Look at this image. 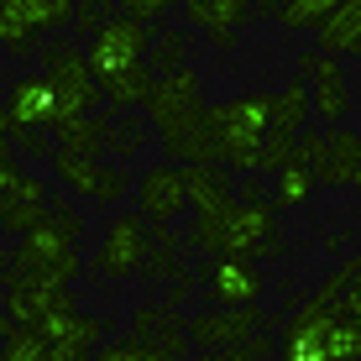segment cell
Returning a JSON list of instances; mask_svg holds the SVG:
<instances>
[{
	"instance_id": "36",
	"label": "cell",
	"mask_w": 361,
	"mask_h": 361,
	"mask_svg": "<svg viewBox=\"0 0 361 361\" xmlns=\"http://www.w3.org/2000/svg\"><path fill=\"white\" fill-rule=\"evenodd\" d=\"M105 16H110V0H73V16H68V21H73L79 32H94Z\"/></svg>"
},
{
	"instance_id": "8",
	"label": "cell",
	"mask_w": 361,
	"mask_h": 361,
	"mask_svg": "<svg viewBox=\"0 0 361 361\" xmlns=\"http://www.w3.org/2000/svg\"><path fill=\"white\" fill-rule=\"evenodd\" d=\"M53 121H63V99L42 68L6 84V131H53Z\"/></svg>"
},
{
	"instance_id": "33",
	"label": "cell",
	"mask_w": 361,
	"mask_h": 361,
	"mask_svg": "<svg viewBox=\"0 0 361 361\" xmlns=\"http://www.w3.org/2000/svg\"><path fill=\"white\" fill-rule=\"evenodd\" d=\"M126 189H131V173L126 168H99L94 173V199H99V204H116Z\"/></svg>"
},
{
	"instance_id": "25",
	"label": "cell",
	"mask_w": 361,
	"mask_h": 361,
	"mask_svg": "<svg viewBox=\"0 0 361 361\" xmlns=\"http://www.w3.org/2000/svg\"><path fill=\"white\" fill-rule=\"evenodd\" d=\"M335 6L341 0H262V6L252 0V11H267V16H278V27H293V32H314Z\"/></svg>"
},
{
	"instance_id": "7",
	"label": "cell",
	"mask_w": 361,
	"mask_h": 361,
	"mask_svg": "<svg viewBox=\"0 0 361 361\" xmlns=\"http://www.w3.org/2000/svg\"><path fill=\"white\" fill-rule=\"evenodd\" d=\"M73 0H0V53H27L42 32L68 27Z\"/></svg>"
},
{
	"instance_id": "3",
	"label": "cell",
	"mask_w": 361,
	"mask_h": 361,
	"mask_svg": "<svg viewBox=\"0 0 361 361\" xmlns=\"http://www.w3.org/2000/svg\"><path fill=\"white\" fill-rule=\"evenodd\" d=\"M11 272L32 283H73L79 278V252H73V231L58 226L42 209V220H32L21 231V246L11 252Z\"/></svg>"
},
{
	"instance_id": "16",
	"label": "cell",
	"mask_w": 361,
	"mask_h": 361,
	"mask_svg": "<svg viewBox=\"0 0 361 361\" xmlns=\"http://www.w3.org/2000/svg\"><path fill=\"white\" fill-rule=\"evenodd\" d=\"M314 178L335 183V189H356V183H361V136L345 126V121L325 126V157H319Z\"/></svg>"
},
{
	"instance_id": "5",
	"label": "cell",
	"mask_w": 361,
	"mask_h": 361,
	"mask_svg": "<svg viewBox=\"0 0 361 361\" xmlns=\"http://www.w3.org/2000/svg\"><path fill=\"white\" fill-rule=\"evenodd\" d=\"M147 37H152V27H147L142 16H105L99 27L90 32V53H84V63H90L94 73V84H105L110 73H126L142 63V53H147Z\"/></svg>"
},
{
	"instance_id": "27",
	"label": "cell",
	"mask_w": 361,
	"mask_h": 361,
	"mask_svg": "<svg viewBox=\"0 0 361 361\" xmlns=\"http://www.w3.org/2000/svg\"><path fill=\"white\" fill-rule=\"evenodd\" d=\"M189 32H178V27H163L157 32L152 27V37H147V53H142V63L152 68V73H163V68H178V63H189Z\"/></svg>"
},
{
	"instance_id": "14",
	"label": "cell",
	"mask_w": 361,
	"mask_h": 361,
	"mask_svg": "<svg viewBox=\"0 0 361 361\" xmlns=\"http://www.w3.org/2000/svg\"><path fill=\"white\" fill-rule=\"evenodd\" d=\"M204 288L215 304H257L262 298V267H257V257H226V252H215V262H209L204 272Z\"/></svg>"
},
{
	"instance_id": "31",
	"label": "cell",
	"mask_w": 361,
	"mask_h": 361,
	"mask_svg": "<svg viewBox=\"0 0 361 361\" xmlns=\"http://www.w3.org/2000/svg\"><path fill=\"white\" fill-rule=\"evenodd\" d=\"M53 163H58V178H63L73 194H94V173H99V157H79V152H53Z\"/></svg>"
},
{
	"instance_id": "29",
	"label": "cell",
	"mask_w": 361,
	"mask_h": 361,
	"mask_svg": "<svg viewBox=\"0 0 361 361\" xmlns=\"http://www.w3.org/2000/svg\"><path fill=\"white\" fill-rule=\"evenodd\" d=\"M0 361H47V341L32 325H11L0 341Z\"/></svg>"
},
{
	"instance_id": "1",
	"label": "cell",
	"mask_w": 361,
	"mask_h": 361,
	"mask_svg": "<svg viewBox=\"0 0 361 361\" xmlns=\"http://www.w3.org/2000/svg\"><path fill=\"white\" fill-rule=\"evenodd\" d=\"M183 252H226V257H283V231L272 199H226V204L194 215V235Z\"/></svg>"
},
{
	"instance_id": "11",
	"label": "cell",
	"mask_w": 361,
	"mask_h": 361,
	"mask_svg": "<svg viewBox=\"0 0 361 361\" xmlns=\"http://www.w3.org/2000/svg\"><path fill=\"white\" fill-rule=\"evenodd\" d=\"M147 252H152L147 220L142 215H121V220H110L105 241H99V252H94V272L99 278H136Z\"/></svg>"
},
{
	"instance_id": "22",
	"label": "cell",
	"mask_w": 361,
	"mask_h": 361,
	"mask_svg": "<svg viewBox=\"0 0 361 361\" xmlns=\"http://www.w3.org/2000/svg\"><path fill=\"white\" fill-rule=\"evenodd\" d=\"M178 6L199 32H241L252 16V0H178Z\"/></svg>"
},
{
	"instance_id": "38",
	"label": "cell",
	"mask_w": 361,
	"mask_h": 361,
	"mask_svg": "<svg viewBox=\"0 0 361 361\" xmlns=\"http://www.w3.org/2000/svg\"><path fill=\"white\" fill-rule=\"evenodd\" d=\"M241 194H252V199H267V183H262V178H246V183H241Z\"/></svg>"
},
{
	"instance_id": "15",
	"label": "cell",
	"mask_w": 361,
	"mask_h": 361,
	"mask_svg": "<svg viewBox=\"0 0 361 361\" xmlns=\"http://www.w3.org/2000/svg\"><path fill=\"white\" fill-rule=\"evenodd\" d=\"M136 183V204H142V220H152V226H173V220L189 209V199H183V168H147Z\"/></svg>"
},
{
	"instance_id": "40",
	"label": "cell",
	"mask_w": 361,
	"mask_h": 361,
	"mask_svg": "<svg viewBox=\"0 0 361 361\" xmlns=\"http://www.w3.org/2000/svg\"><path fill=\"white\" fill-rule=\"evenodd\" d=\"M11 325H16V319H11L6 309H0V341H6V330H11Z\"/></svg>"
},
{
	"instance_id": "20",
	"label": "cell",
	"mask_w": 361,
	"mask_h": 361,
	"mask_svg": "<svg viewBox=\"0 0 361 361\" xmlns=\"http://www.w3.org/2000/svg\"><path fill=\"white\" fill-rule=\"evenodd\" d=\"M42 204H47V183L42 178H21L16 189L0 194V231L21 235L32 220H42Z\"/></svg>"
},
{
	"instance_id": "42",
	"label": "cell",
	"mask_w": 361,
	"mask_h": 361,
	"mask_svg": "<svg viewBox=\"0 0 361 361\" xmlns=\"http://www.w3.org/2000/svg\"><path fill=\"white\" fill-rule=\"evenodd\" d=\"M6 267H11V257H6V252H0V278H6Z\"/></svg>"
},
{
	"instance_id": "26",
	"label": "cell",
	"mask_w": 361,
	"mask_h": 361,
	"mask_svg": "<svg viewBox=\"0 0 361 361\" xmlns=\"http://www.w3.org/2000/svg\"><path fill=\"white\" fill-rule=\"evenodd\" d=\"M272 131H288V136H298L309 126V84H304V73L298 79H288L278 94H272V121H267Z\"/></svg>"
},
{
	"instance_id": "10",
	"label": "cell",
	"mask_w": 361,
	"mask_h": 361,
	"mask_svg": "<svg viewBox=\"0 0 361 361\" xmlns=\"http://www.w3.org/2000/svg\"><path fill=\"white\" fill-rule=\"evenodd\" d=\"M335 314H341V304L335 298H325V293H314L304 309L293 314V325L278 335V351L283 361H325V335H330V325H335Z\"/></svg>"
},
{
	"instance_id": "30",
	"label": "cell",
	"mask_w": 361,
	"mask_h": 361,
	"mask_svg": "<svg viewBox=\"0 0 361 361\" xmlns=\"http://www.w3.org/2000/svg\"><path fill=\"white\" fill-rule=\"evenodd\" d=\"M351 356H361V319L335 314V325L325 335V361H351Z\"/></svg>"
},
{
	"instance_id": "32",
	"label": "cell",
	"mask_w": 361,
	"mask_h": 361,
	"mask_svg": "<svg viewBox=\"0 0 361 361\" xmlns=\"http://www.w3.org/2000/svg\"><path fill=\"white\" fill-rule=\"evenodd\" d=\"M94 351L99 356H105V361H163V351H157V345L152 341H142V335H131V341H116V345H94Z\"/></svg>"
},
{
	"instance_id": "37",
	"label": "cell",
	"mask_w": 361,
	"mask_h": 361,
	"mask_svg": "<svg viewBox=\"0 0 361 361\" xmlns=\"http://www.w3.org/2000/svg\"><path fill=\"white\" fill-rule=\"evenodd\" d=\"M209 42H215V47H220V53H231V47H235V42H241V32H209Z\"/></svg>"
},
{
	"instance_id": "18",
	"label": "cell",
	"mask_w": 361,
	"mask_h": 361,
	"mask_svg": "<svg viewBox=\"0 0 361 361\" xmlns=\"http://www.w3.org/2000/svg\"><path fill=\"white\" fill-rule=\"evenodd\" d=\"M131 335L152 341L157 351H163V361H173V356H189V335H183V319H178V314H168V309H157V304H142V309H136V325H131Z\"/></svg>"
},
{
	"instance_id": "21",
	"label": "cell",
	"mask_w": 361,
	"mask_h": 361,
	"mask_svg": "<svg viewBox=\"0 0 361 361\" xmlns=\"http://www.w3.org/2000/svg\"><path fill=\"white\" fill-rule=\"evenodd\" d=\"M53 152H79V157H99L105 152V116H63L53 121Z\"/></svg>"
},
{
	"instance_id": "41",
	"label": "cell",
	"mask_w": 361,
	"mask_h": 361,
	"mask_svg": "<svg viewBox=\"0 0 361 361\" xmlns=\"http://www.w3.org/2000/svg\"><path fill=\"white\" fill-rule=\"evenodd\" d=\"M6 157H16V152H11V136H0V163H6Z\"/></svg>"
},
{
	"instance_id": "24",
	"label": "cell",
	"mask_w": 361,
	"mask_h": 361,
	"mask_svg": "<svg viewBox=\"0 0 361 361\" xmlns=\"http://www.w3.org/2000/svg\"><path fill=\"white\" fill-rule=\"evenodd\" d=\"M152 142V121L142 116V110H116V116H105V152H142V147Z\"/></svg>"
},
{
	"instance_id": "4",
	"label": "cell",
	"mask_w": 361,
	"mask_h": 361,
	"mask_svg": "<svg viewBox=\"0 0 361 361\" xmlns=\"http://www.w3.org/2000/svg\"><path fill=\"white\" fill-rule=\"evenodd\" d=\"M136 110H142V116L157 126V136L189 126V121H199V110H204V99H199V73H194L189 63L152 73V79H147V94H142V105H136Z\"/></svg>"
},
{
	"instance_id": "19",
	"label": "cell",
	"mask_w": 361,
	"mask_h": 361,
	"mask_svg": "<svg viewBox=\"0 0 361 361\" xmlns=\"http://www.w3.org/2000/svg\"><path fill=\"white\" fill-rule=\"evenodd\" d=\"M314 32H319V53L356 58L361 53V0H341V6H335Z\"/></svg>"
},
{
	"instance_id": "12",
	"label": "cell",
	"mask_w": 361,
	"mask_h": 361,
	"mask_svg": "<svg viewBox=\"0 0 361 361\" xmlns=\"http://www.w3.org/2000/svg\"><path fill=\"white\" fill-rule=\"evenodd\" d=\"M32 330H42V341H47V361H84L99 341H105V319L79 314V309H58V314L37 319Z\"/></svg>"
},
{
	"instance_id": "9",
	"label": "cell",
	"mask_w": 361,
	"mask_h": 361,
	"mask_svg": "<svg viewBox=\"0 0 361 361\" xmlns=\"http://www.w3.org/2000/svg\"><path fill=\"white\" fill-rule=\"evenodd\" d=\"M42 73L53 79L58 99H63V116H84V110L99 105V84L90 63H84V53L73 42H47L42 47Z\"/></svg>"
},
{
	"instance_id": "28",
	"label": "cell",
	"mask_w": 361,
	"mask_h": 361,
	"mask_svg": "<svg viewBox=\"0 0 361 361\" xmlns=\"http://www.w3.org/2000/svg\"><path fill=\"white\" fill-rule=\"evenodd\" d=\"M147 79H152V68H147V63H136L126 73H110V79L99 84V99H110L116 110H136V105H142V94H147Z\"/></svg>"
},
{
	"instance_id": "17",
	"label": "cell",
	"mask_w": 361,
	"mask_h": 361,
	"mask_svg": "<svg viewBox=\"0 0 361 361\" xmlns=\"http://www.w3.org/2000/svg\"><path fill=\"white\" fill-rule=\"evenodd\" d=\"M231 194H235V178L226 163H183V199L194 204V215L226 204Z\"/></svg>"
},
{
	"instance_id": "35",
	"label": "cell",
	"mask_w": 361,
	"mask_h": 361,
	"mask_svg": "<svg viewBox=\"0 0 361 361\" xmlns=\"http://www.w3.org/2000/svg\"><path fill=\"white\" fill-rule=\"evenodd\" d=\"M110 6H121L126 16H142V21H163L168 11H178V0H110Z\"/></svg>"
},
{
	"instance_id": "34",
	"label": "cell",
	"mask_w": 361,
	"mask_h": 361,
	"mask_svg": "<svg viewBox=\"0 0 361 361\" xmlns=\"http://www.w3.org/2000/svg\"><path fill=\"white\" fill-rule=\"evenodd\" d=\"M11 136V152H27V157H53V131H6Z\"/></svg>"
},
{
	"instance_id": "23",
	"label": "cell",
	"mask_w": 361,
	"mask_h": 361,
	"mask_svg": "<svg viewBox=\"0 0 361 361\" xmlns=\"http://www.w3.org/2000/svg\"><path fill=\"white\" fill-rule=\"evenodd\" d=\"M319 189V178H314V168L309 163H283L278 173H272V209H298V204H309Z\"/></svg>"
},
{
	"instance_id": "2",
	"label": "cell",
	"mask_w": 361,
	"mask_h": 361,
	"mask_svg": "<svg viewBox=\"0 0 361 361\" xmlns=\"http://www.w3.org/2000/svg\"><path fill=\"white\" fill-rule=\"evenodd\" d=\"M204 136H209V163H226L231 173H252L257 142L272 121V94H241L226 105H204Z\"/></svg>"
},
{
	"instance_id": "6",
	"label": "cell",
	"mask_w": 361,
	"mask_h": 361,
	"mask_svg": "<svg viewBox=\"0 0 361 361\" xmlns=\"http://www.w3.org/2000/svg\"><path fill=\"white\" fill-rule=\"evenodd\" d=\"M298 73L309 84V116H319L325 126L351 116V68L335 53H298Z\"/></svg>"
},
{
	"instance_id": "39",
	"label": "cell",
	"mask_w": 361,
	"mask_h": 361,
	"mask_svg": "<svg viewBox=\"0 0 361 361\" xmlns=\"http://www.w3.org/2000/svg\"><path fill=\"white\" fill-rule=\"evenodd\" d=\"M0 136H6V79H0Z\"/></svg>"
},
{
	"instance_id": "13",
	"label": "cell",
	"mask_w": 361,
	"mask_h": 361,
	"mask_svg": "<svg viewBox=\"0 0 361 361\" xmlns=\"http://www.w3.org/2000/svg\"><path fill=\"white\" fill-rule=\"evenodd\" d=\"M267 314L257 304H220V314H194L189 325H183V335H189V345H199V351H226V345L246 341L252 330H262Z\"/></svg>"
}]
</instances>
